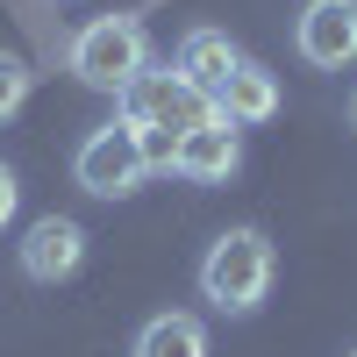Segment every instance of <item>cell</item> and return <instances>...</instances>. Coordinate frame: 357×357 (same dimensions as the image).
I'll use <instances>...</instances> for the list:
<instances>
[{"mask_svg":"<svg viewBox=\"0 0 357 357\" xmlns=\"http://www.w3.org/2000/svg\"><path fill=\"white\" fill-rule=\"evenodd\" d=\"M272 279H279V257H272V236L264 229H222L200 257V293L222 314H257Z\"/></svg>","mask_w":357,"mask_h":357,"instance_id":"obj_1","label":"cell"},{"mask_svg":"<svg viewBox=\"0 0 357 357\" xmlns=\"http://www.w3.org/2000/svg\"><path fill=\"white\" fill-rule=\"evenodd\" d=\"M65 65H72L79 86H93V93H114V100H122L129 86L151 72V29H143L136 15H93V22L72 36Z\"/></svg>","mask_w":357,"mask_h":357,"instance_id":"obj_2","label":"cell"},{"mask_svg":"<svg viewBox=\"0 0 357 357\" xmlns=\"http://www.w3.org/2000/svg\"><path fill=\"white\" fill-rule=\"evenodd\" d=\"M122 122L129 129H158V136H186L200 122H215V93H200V86L178 72V65H151L129 93H122Z\"/></svg>","mask_w":357,"mask_h":357,"instance_id":"obj_3","label":"cell"},{"mask_svg":"<svg viewBox=\"0 0 357 357\" xmlns=\"http://www.w3.org/2000/svg\"><path fill=\"white\" fill-rule=\"evenodd\" d=\"M143 136L129 129V122H107V129H93L79 143V158H72V178L93 200H129L136 186H143Z\"/></svg>","mask_w":357,"mask_h":357,"instance_id":"obj_4","label":"cell"},{"mask_svg":"<svg viewBox=\"0 0 357 357\" xmlns=\"http://www.w3.org/2000/svg\"><path fill=\"white\" fill-rule=\"evenodd\" d=\"M293 50L314 72H350L357 65V0H307L293 22Z\"/></svg>","mask_w":357,"mask_h":357,"instance_id":"obj_5","label":"cell"},{"mask_svg":"<svg viewBox=\"0 0 357 357\" xmlns=\"http://www.w3.org/2000/svg\"><path fill=\"white\" fill-rule=\"evenodd\" d=\"M15 257H22V272L36 286H57V279H72L86 264V229L72 215H43V222H29V236L15 243Z\"/></svg>","mask_w":357,"mask_h":357,"instance_id":"obj_6","label":"cell"},{"mask_svg":"<svg viewBox=\"0 0 357 357\" xmlns=\"http://www.w3.org/2000/svg\"><path fill=\"white\" fill-rule=\"evenodd\" d=\"M236 165H243V143H236V122H200L178 136V178H193V186H222V178H236Z\"/></svg>","mask_w":357,"mask_h":357,"instance_id":"obj_7","label":"cell"},{"mask_svg":"<svg viewBox=\"0 0 357 357\" xmlns=\"http://www.w3.org/2000/svg\"><path fill=\"white\" fill-rule=\"evenodd\" d=\"M215 114L236 129H257V122H272L279 114V79L257 65V57H243L229 79H222V93H215Z\"/></svg>","mask_w":357,"mask_h":357,"instance_id":"obj_8","label":"cell"},{"mask_svg":"<svg viewBox=\"0 0 357 357\" xmlns=\"http://www.w3.org/2000/svg\"><path fill=\"white\" fill-rule=\"evenodd\" d=\"M178 72H186L200 93H222V79L243 65V50L229 43V29H186V36H178V57H172Z\"/></svg>","mask_w":357,"mask_h":357,"instance_id":"obj_9","label":"cell"},{"mask_svg":"<svg viewBox=\"0 0 357 357\" xmlns=\"http://www.w3.org/2000/svg\"><path fill=\"white\" fill-rule=\"evenodd\" d=\"M129 357H207V329H200V314H151L136 329Z\"/></svg>","mask_w":357,"mask_h":357,"instance_id":"obj_10","label":"cell"},{"mask_svg":"<svg viewBox=\"0 0 357 357\" xmlns=\"http://www.w3.org/2000/svg\"><path fill=\"white\" fill-rule=\"evenodd\" d=\"M29 79H36V72H29L15 50H0V129H8L15 114H22V100H29Z\"/></svg>","mask_w":357,"mask_h":357,"instance_id":"obj_11","label":"cell"},{"mask_svg":"<svg viewBox=\"0 0 357 357\" xmlns=\"http://www.w3.org/2000/svg\"><path fill=\"white\" fill-rule=\"evenodd\" d=\"M15 207H22V186H15V172H8V165H0V229H8V222H15Z\"/></svg>","mask_w":357,"mask_h":357,"instance_id":"obj_12","label":"cell"},{"mask_svg":"<svg viewBox=\"0 0 357 357\" xmlns=\"http://www.w3.org/2000/svg\"><path fill=\"white\" fill-rule=\"evenodd\" d=\"M350 129H357V93H350Z\"/></svg>","mask_w":357,"mask_h":357,"instance_id":"obj_13","label":"cell"},{"mask_svg":"<svg viewBox=\"0 0 357 357\" xmlns=\"http://www.w3.org/2000/svg\"><path fill=\"white\" fill-rule=\"evenodd\" d=\"M350 357H357V350H350Z\"/></svg>","mask_w":357,"mask_h":357,"instance_id":"obj_14","label":"cell"}]
</instances>
